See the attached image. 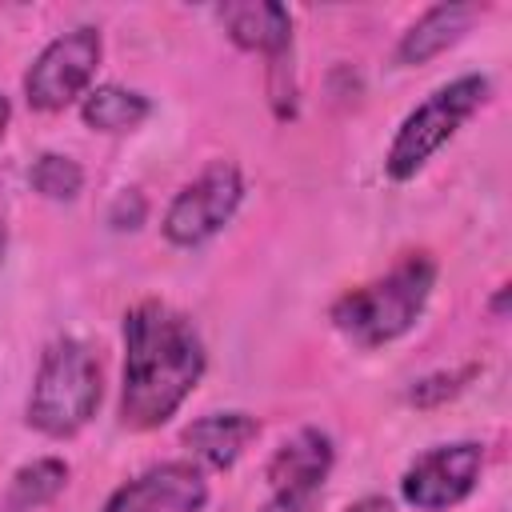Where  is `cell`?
Wrapping results in <instances>:
<instances>
[{"mask_svg":"<svg viewBox=\"0 0 512 512\" xmlns=\"http://www.w3.org/2000/svg\"><path fill=\"white\" fill-rule=\"evenodd\" d=\"M484 16L480 4L472 0H448V4H432L396 44V64L412 68V64H428L432 56H440L444 48H452L456 40H464V32H472V24Z\"/></svg>","mask_w":512,"mask_h":512,"instance_id":"cell-11","label":"cell"},{"mask_svg":"<svg viewBox=\"0 0 512 512\" xmlns=\"http://www.w3.org/2000/svg\"><path fill=\"white\" fill-rule=\"evenodd\" d=\"M148 112H152V100L136 88H124V84H96L80 100V120L92 132H108V136L140 128L148 120Z\"/></svg>","mask_w":512,"mask_h":512,"instance_id":"cell-13","label":"cell"},{"mask_svg":"<svg viewBox=\"0 0 512 512\" xmlns=\"http://www.w3.org/2000/svg\"><path fill=\"white\" fill-rule=\"evenodd\" d=\"M492 80L480 72L456 76L448 84H440L428 100H420L396 128L388 152H384V172L388 180H412L488 100Z\"/></svg>","mask_w":512,"mask_h":512,"instance_id":"cell-4","label":"cell"},{"mask_svg":"<svg viewBox=\"0 0 512 512\" xmlns=\"http://www.w3.org/2000/svg\"><path fill=\"white\" fill-rule=\"evenodd\" d=\"M68 476H72V468L60 456H36V460H28L12 472L0 508L4 512H36L68 488Z\"/></svg>","mask_w":512,"mask_h":512,"instance_id":"cell-14","label":"cell"},{"mask_svg":"<svg viewBox=\"0 0 512 512\" xmlns=\"http://www.w3.org/2000/svg\"><path fill=\"white\" fill-rule=\"evenodd\" d=\"M432 288H436V260L428 252H404L384 276L348 288L328 308V320L356 348H380L416 328Z\"/></svg>","mask_w":512,"mask_h":512,"instance_id":"cell-2","label":"cell"},{"mask_svg":"<svg viewBox=\"0 0 512 512\" xmlns=\"http://www.w3.org/2000/svg\"><path fill=\"white\" fill-rule=\"evenodd\" d=\"M324 492H328V480H288L272 488L260 512H320Z\"/></svg>","mask_w":512,"mask_h":512,"instance_id":"cell-16","label":"cell"},{"mask_svg":"<svg viewBox=\"0 0 512 512\" xmlns=\"http://www.w3.org/2000/svg\"><path fill=\"white\" fill-rule=\"evenodd\" d=\"M100 392H104V380L92 348L76 336H60L44 348L36 364L24 420L48 440H72L96 416Z\"/></svg>","mask_w":512,"mask_h":512,"instance_id":"cell-3","label":"cell"},{"mask_svg":"<svg viewBox=\"0 0 512 512\" xmlns=\"http://www.w3.org/2000/svg\"><path fill=\"white\" fill-rule=\"evenodd\" d=\"M244 200V176L232 160H212L196 180H188L172 204L164 208L160 232L176 248H200L208 244L240 208Z\"/></svg>","mask_w":512,"mask_h":512,"instance_id":"cell-7","label":"cell"},{"mask_svg":"<svg viewBox=\"0 0 512 512\" xmlns=\"http://www.w3.org/2000/svg\"><path fill=\"white\" fill-rule=\"evenodd\" d=\"M8 120H12V104H8V96L0 92V140H4V128H8Z\"/></svg>","mask_w":512,"mask_h":512,"instance_id":"cell-21","label":"cell"},{"mask_svg":"<svg viewBox=\"0 0 512 512\" xmlns=\"http://www.w3.org/2000/svg\"><path fill=\"white\" fill-rule=\"evenodd\" d=\"M256 436H260V420L256 416H248V412H208V416L192 420L180 432V444L196 460V468L228 472L248 452V444Z\"/></svg>","mask_w":512,"mask_h":512,"instance_id":"cell-10","label":"cell"},{"mask_svg":"<svg viewBox=\"0 0 512 512\" xmlns=\"http://www.w3.org/2000/svg\"><path fill=\"white\" fill-rule=\"evenodd\" d=\"M344 512H396V508H392V500H384V496H360V500L348 504Z\"/></svg>","mask_w":512,"mask_h":512,"instance_id":"cell-19","label":"cell"},{"mask_svg":"<svg viewBox=\"0 0 512 512\" xmlns=\"http://www.w3.org/2000/svg\"><path fill=\"white\" fill-rule=\"evenodd\" d=\"M0 256H4V220H0Z\"/></svg>","mask_w":512,"mask_h":512,"instance_id":"cell-22","label":"cell"},{"mask_svg":"<svg viewBox=\"0 0 512 512\" xmlns=\"http://www.w3.org/2000/svg\"><path fill=\"white\" fill-rule=\"evenodd\" d=\"M224 32L236 48L260 52L268 60V100L280 120L296 116V72H292V12L272 0L224 4Z\"/></svg>","mask_w":512,"mask_h":512,"instance_id":"cell-5","label":"cell"},{"mask_svg":"<svg viewBox=\"0 0 512 512\" xmlns=\"http://www.w3.org/2000/svg\"><path fill=\"white\" fill-rule=\"evenodd\" d=\"M508 292H512L508 284L496 288V296H492V316H504V312H508Z\"/></svg>","mask_w":512,"mask_h":512,"instance_id":"cell-20","label":"cell"},{"mask_svg":"<svg viewBox=\"0 0 512 512\" xmlns=\"http://www.w3.org/2000/svg\"><path fill=\"white\" fill-rule=\"evenodd\" d=\"M476 372H480L476 364L456 368V372H432V376H424V380H416V384L408 388V400H412L416 408H432V404H440V400L456 396V392H460Z\"/></svg>","mask_w":512,"mask_h":512,"instance_id":"cell-17","label":"cell"},{"mask_svg":"<svg viewBox=\"0 0 512 512\" xmlns=\"http://www.w3.org/2000/svg\"><path fill=\"white\" fill-rule=\"evenodd\" d=\"M100 56H104V40L92 24H76L52 36L24 72V100L36 112H60L72 100H84L100 68Z\"/></svg>","mask_w":512,"mask_h":512,"instance_id":"cell-6","label":"cell"},{"mask_svg":"<svg viewBox=\"0 0 512 512\" xmlns=\"http://www.w3.org/2000/svg\"><path fill=\"white\" fill-rule=\"evenodd\" d=\"M208 368V348L196 324L168 300H140L124 316V368H120V424L152 432L168 424L196 392Z\"/></svg>","mask_w":512,"mask_h":512,"instance_id":"cell-1","label":"cell"},{"mask_svg":"<svg viewBox=\"0 0 512 512\" xmlns=\"http://www.w3.org/2000/svg\"><path fill=\"white\" fill-rule=\"evenodd\" d=\"M144 220H148V200H144V192H140V188L116 192V200L108 204V224H112L116 232H136Z\"/></svg>","mask_w":512,"mask_h":512,"instance_id":"cell-18","label":"cell"},{"mask_svg":"<svg viewBox=\"0 0 512 512\" xmlns=\"http://www.w3.org/2000/svg\"><path fill=\"white\" fill-rule=\"evenodd\" d=\"M332 464H336L332 436L320 432V428H300L296 436H288V440L272 452L264 476H268L272 488H276V484H288V480H328Z\"/></svg>","mask_w":512,"mask_h":512,"instance_id":"cell-12","label":"cell"},{"mask_svg":"<svg viewBox=\"0 0 512 512\" xmlns=\"http://www.w3.org/2000/svg\"><path fill=\"white\" fill-rule=\"evenodd\" d=\"M208 480L192 460H164L124 480L100 512H204Z\"/></svg>","mask_w":512,"mask_h":512,"instance_id":"cell-9","label":"cell"},{"mask_svg":"<svg viewBox=\"0 0 512 512\" xmlns=\"http://www.w3.org/2000/svg\"><path fill=\"white\" fill-rule=\"evenodd\" d=\"M484 472V448L476 440H452L420 452L400 476V500L416 512H444L468 500Z\"/></svg>","mask_w":512,"mask_h":512,"instance_id":"cell-8","label":"cell"},{"mask_svg":"<svg viewBox=\"0 0 512 512\" xmlns=\"http://www.w3.org/2000/svg\"><path fill=\"white\" fill-rule=\"evenodd\" d=\"M28 180H32V188H36L44 200L68 204V200H76L80 188H84V168H80L72 156H64V152H40L36 164H32V172H28Z\"/></svg>","mask_w":512,"mask_h":512,"instance_id":"cell-15","label":"cell"}]
</instances>
